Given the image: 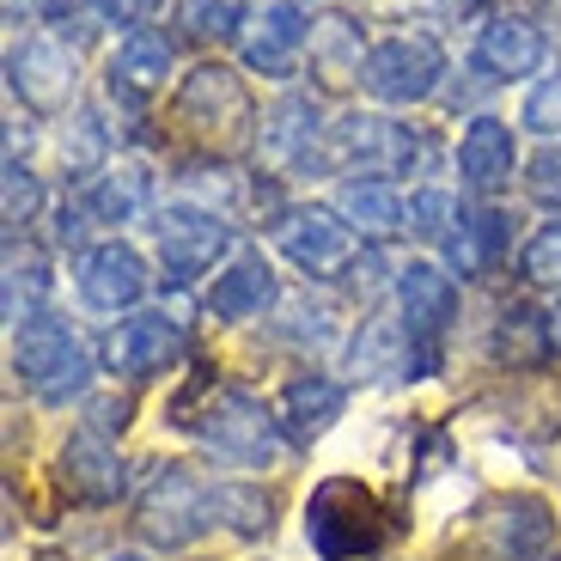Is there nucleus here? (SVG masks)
I'll list each match as a JSON object with an SVG mask.
<instances>
[{
    "label": "nucleus",
    "instance_id": "f257e3e1",
    "mask_svg": "<svg viewBox=\"0 0 561 561\" xmlns=\"http://www.w3.org/2000/svg\"><path fill=\"white\" fill-rule=\"evenodd\" d=\"M13 373L49 409L85 397V385H92V366H85L80 342H73V323L56 318V311H37V318H25L13 330Z\"/></svg>",
    "mask_w": 561,
    "mask_h": 561
},
{
    "label": "nucleus",
    "instance_id": "f03ea898",
    "mask_svg": "<svg viewBox=\"0 0 561 561\" xmlns=\"http://www.w3.org/2000/svg\"><path fill=\"white\" fill-rule=\"evenodd\" d=\"M306 537L323 561H360L373 549H385V506L373 501V489L348 477H330L306 506Z\"/></svg>",
    "mask_w": 561,
    "mask_h": 561
},
{
    "label": "nucleus",
    "instance_id": "7ed1b4c3",
    "mask_svg": "<svg viewBox=\"0 0 561 561\" xmlns=\"http://www.w3.org/2000/svg\"><path fill=\"white\" fill-rule=\"evenodd\" d=\"M439 80H446V49L434 31H397V37L373 43L360 68V85L379 104H421L439 92Z\"/></svg>",
    "mask_w": 561,
    "mask_h": 561
},
{
    "label": "nucleus",
    "instance_id": "20e7f679",
    "mask_svg": "<svg viewBox=\"0 0 561 561\" xmlns=\"http://www.w3.org/2000/svg\"><path fill=\"white\" fill-rule=\"evenodd\" d=\"M256 147L275 171L287 178H323L336 171V153H330V123H323L318 99L306 92H280L263 111V128H256Z\"/></svg>",
    "mask_w": 561,
    "mask_h": 561
},
{
    "label": "nucleus",
    "instance_id": "39448f33",
    "mask_svg": "<svg viewBox=\"0 0 561 561\" xmlns=\"http://www.w3.org/2000/svg\"><path fill=\"white\" fill-rule=\"evenodd\" d=\"M153 239H159V263H165V287L183 294L190 280H202L232 244L226 214L202 208V202H171L153 214Z\"/></svg>",
    "mask_w": 561,
    "mask_h": 561
},
{
    "label": "nucleus",
    "instance_id": "423d86ee",
    "mask_svg": "<svg viewBox=\"0 0 561 561\" xmlns=\"http://www.w3.org/2000/svg\"><path fill=\"white\" fill-rule=\"evenodd\" d=\"M397 306H403V336H409V366L439 373L446 330L458 323V287L434 263H403L397 268Z\"/></svg>",
    "mask_w": 561,
    "mask_h": 561
},
{
    "label": "nucleus",
    "instance_id": "0eeeda50",
    "mask_svg": "<svg viewBox=\"0 0 561 561\" xmlns=\"http://www.w3.org/2000/svg\"><path fill=\"white\" fill-rule=\"evenodd\" d=\"M202 446L226 463L263 470L280 458V415H268V403H256L251 391L226 385L220 397H208V421H202Z\"/></svg>",
    "mask_w": 561,
    "mask_h": 561
},
{
    "label": "nucleus",
    "instance_id": "6e6552de",
    "mask_svg": "<svg viewBox=\"0 0 561 561\" xmlns=\"http://www.w3.org/2000/svg\"><path fill=\"white\" fill-rule=\"evenodd\" d=\"M330 153H336V171H366V178H403L421 159V135L409 123H391V116L373 111H348L330 123Z\"/></svg>",
    "mask_w": 561,
    "mask_h": 561
},
{
    "label": "nucleus",
    "instance_id": "1a4fd4ad",
    "mask_svg": "<svg viewBox=\"0 0 561 561\" xmlns=\"http://www.w3.org/2000/svg\"><path fill=\"white\" fill-rule=\"evenodd\" d=\"M214 525V489H202L183 463H159L140 501V537L159 549H178Z\"/></svg>",
    "mask_w": 561,
    "mask_h": 561
},
{
    "label": "nucleus",
    "instance_id": "9d476101",
    "mask_svg": "<svg viewBox=\"0 0 561 561\" xmlns=\"http://www.w3.org/2000/svg\"><path fill=\"white\" fill-rule=\"evenodd\" d=\"M7 85H13V99L25 104V111H37V116L68 111L73 85H80L73 49H68L61 37H43V31H31V37H19L13 49H7Z\"/></svg>",
    "mask_w": 561,
    "mask_h": 561
},
{
    "label": "nucleus",
    "instance_id": "9b49d317",
    "mask_svg": "<svg viewBox=\"0 0 561 561\" xmlns=\"http://www.w3.org/2000/svg\"><path fill=\"white\" fill-rule=\"evenodd\" d=\"M275 251L299 268V275H342L354 256V232L336 208H287L275 220Z\"/></svg>",
    "mask_w": 561,
    "mask_h": 561
},
{
    "label": "nucleus",
    "instance_id": "f8f14e48",
    "mask_svg": "<svg viewBox=\"0 0 561 561\" xmlns=\"http://www.w3.org/2000/svg\"><path fill=\"white\" fill-rule=\"evenodd\" d=\"M311 25L318 19L306 13V0H275L251 19L244 31V68L263 73V80H294L299 56L311 49Z\"/></svg>",
    "mask_w": 561,
    "mask_h": 561
},
{
    "label": "nucleus",
    "instance_id": "ddd939ff",
    "mask_svg": "<svg viewBox=\"0 0 561 561\" xmlns=\"http://www.w3.org/2000/svg\"><path fill=\"white\" fill-rule=\"evenodd\" d=\"M543 61H549V37L519 13H494L477 31V49H470V73H482L489 85L531 80V73H543Z\"/></svg>",
    "mask_w": 561,
    "mask_h": 561
},
{
    "label": "nucleus",
    "instance_id": "4468645a",
    "mask_svg": "<svg viewBox=\"0 0 561 561\" xmlns=\"http://www.w3.org/2000/svg\"><path fill=\"white\" fill-rule=\"evenodd\" d=\"M183 354V318H165V311H135L104 336V366L123 373V379H153L165 366H178Z\"/></svg>",
    "mask_w": 561,
    "mask_h": 561
},
{
    "label": "nucleus",
    "instance_id": "2eb2a0df",
    "mask_svg": "<svg viewBox=\"0 0 561 561\" xmlns=\"http://www.w3.org/2000/svg\"><path fill=\"white\" fill-rule=\"evenodd\" d=\"M73 280H80V299L92 311H128L147 299V256L135 251V244L123 239H104L92 244V251L80 256V268H73Z\"/></svg>",
    "mask_w": 561,
    "mask_h": 561
},
{
    "label": "nucleus",
    "instance_id": "dca6fc26",
    "mask_svg": "<svg viewBox=\"0 0 561 561\" xmlns=\"http://www.w3.org/2000/svg\"><path fill=\"white\" fill-rule=\"evenodd\" d=\"M519 171V140L501 116H470L458 135V183L470 196H501L506 178Z\"/></svg>",
    "mask_w": 561,
    "mask_h": 561
},
{
    "label": "nucleus",
    "instance_id": "f3484780",
    "mask_svg": "<svg viewBox=\"0 0 561 561\" xmlns=\"http://www.w3.org/2000/svg\"><path fill=\"white\" fill-rule=\"evenodd\" d=\"M61 489L73 494V501H85V506H111V501H123V489H128V470H123V458H116V446L104 434H92V427H80V434L61 446Z\"/></svg>",
    "mask_w": 561,
    "mask_h": 561
},
{
    "label": "nucleus",
    "instance_id": "a211bd4d",
    "mask_svg": "<svg viewBox=\"0 0 561 561\" xmlns=\"http://www.w3.org/2000/svg\"><path fill=\"white\" fill-rule=\"evenodd\" d=\"M171 73V37L165 31H123V43H116V56H111V73H104V85H111V99L123 104H140L147 92H159Z\"/></svg>",
    "mask_w": 561,
    "mask_h": 561
},
{
    "label": "nucleus",
    "instance_id": "6ab92c4d",
    "mask_svg": "<svg viewBox=\"0 0 561 561\" xmlns=\"http://www.w3.org/2000/svg\"><path fill=\"white\" fill-rule=\"evenodd\" d=\"M178 116L196 123V128H239V123H251V99H244L239 73L220 68V61H208V68H196L190 80H183Z\"/></svg>",
    "mask_w": 561,
    "mask_h": 561
},
{
    "label": "nucleus",
    "instance_id": "aec40b11",
    "mask_svg": "<svg viewBox=\"0 0 561 561\" xmlns=\"http://www.w3.org/2000/svg\"><path fill=\"white\" fill-rule=\"evenodd\" d=\"M268 306H275V268H268L256 251H239L232 268L208 287V318H220V323L263 318Z\"/></svg>",
    "mask_w": 561,
    "mask_h": 561
},
{
    "label": "nucleus",
    "instance_id": "412c9836",
    "mask_svg": "<svg viewBox=\"0 0 561 561\" xmlns=\"http://www.w3.org/2000/svg\"><path fill=\"white\" fill-rule=\"evenodd\" d=\"M506 244H513V214L477 208V214H458V226L446 232V244H439V251L451 256V268H458V275H489V268L506 256Z\"/></svg>",
    "mask_w": 561,
    "mask_h": 561
},
{
    "label": "nucleus",
    "instance_id": "4be33fe9",
    "mask_svg": "<svg viewBox=\"0 0 561 561\" xmlns=\"http://www.w3.org/2000/svg\"><path fill=\"white\" fill-rule=\"evenodd\" d=\"M80 208L92 214V220H104V226H128V220H140V214L153 208V171L140 165V159H123V165L99 171Z\"/></svg>",
    "mask_w": 561,
    "mask_h": 561
},
{
    "label": "nucleus",
    "instance_id": "5701e85b",
    "mask_svg": "<svg viewBox=\"0 0 561 561\" xmlns=\"http://www.w3.org/2000/svg\"><path fill=\"white\" fill-rule=\"evenodd\" d=\"M360 19L348 13H323L311 25V73H318L323 92H336V85L360 80Z\"/></svg>",
    "mask_w": 561,
    "mask_h": 561
},
{
    "label": "nucleus",
    "instance_id": "b1692460",
    "mask_svg": "<svg viewBox=\"0 0 561 561\" xmlns=\"http://www.w3.org/2000/svg\"><path fill=\"white\" fill-rule=\"evenodd\" d=\"M342 403H348V391H342V379H330V373H299V379H287V391H280V409H287V427H294V439H318L330 421L342 415Z\"/></svg>",
    "mask_w": 561,
    "mask_h": 561
},
{
    "label": "nucleus",
    "instance_id": "393cba45",
    "mask_svg": "<svg viewBox=\"0 0 561 561\" xmlns=\"http://www.w3.org/2000/svg\"><path fill=\"white\" fill-rule=\"evenodd\" d=\"M336 214L348 226H360L366 239H385V232H397V226H409V202L397 196L391 183L379 178H348L336 190Z\"/></svg>",
    "mask_w": 561,
    "mask_h": 561
},
{
    "label": "nucleus",
    "instance_id": "a878e982",
    "mask_svg": "<svg viewBox=\"0 0 561 561\" xmlns=\"http://www.w3.org/2000/svg\"><path fill=\"white\" fill-rule=\"evenodd\" d=\"M56 159L68 178H99V171H111V128H104V116L73 111L61 140H56Z\"/></svg>",
    "mask_w": 561,
    "mask_h": 561
},
{
    "label": "nucleus",
    "instance_id": "bb28decb",
    "mask_svg": "<svg viewBox=\"0 0 561 561\" xmlns=\"http://www.w3.org/2000/svg\"><path fill=\"white\" fill-rule=\"evenodd\" d=\"M494 348H501L506 366H537L549 360V311H531V306H506L501 323H494Z\"/></svg>",
    "mask_w": 561,
    "mask_h": 561
},
{
    "label": "nucleus",
    "instance_id": "cd10ccee",
    "mask_svg": "<svg viewBox=\"0 0 561 561\" xmlns=\"http://www.w3.org/2000/svg\"><path fill=\"white\" fill-rule=\"evenodd\" d=\"M56 287V275H49V256L43 251H13L7 256V323H25V318H37V306H43V294Z\"/></svg>",
    "mask_w": 561,
    "mask_h": 561
},
{
    "label": "nucleus",
    "instance_id": "c85d7f7f",
    "mask_svg": "<svg viewBox=\"0 0 561 561\" xmlns=\"http://www.w3.org/2000/svg\"><path fill=\"white\" fill-rule=\"evenodd\" d=\"M183 31L196 43H226V37H244V0H183Z\"/></svg>",
    "mask_w": 561,
    "mask_h": 561
},
{
    "label": "nucleus",
    "instance_id": "c756f323",
    "mask_svg": "<svg viewBox=\"0 0 561 561\" xmlns=\"http://www.w3.org/2000/svg\"><path fill=\"white\" fill-rule=\"evenodd\" d=\"M214 519L232 525V531H244V537H256V531L275 525V513H268V494L239 489V482H220V489H214Z\"/></svg>",
    "mask_w": 561,
    "mask_h": 561
},
{
    "label": "nucleus",
    "instance_id": "7c9ffc66",
    "mask_svg": "<svg viewBox=\"0 0 561 561\" xmlns=\"http://www.w3.org/2000/svg\"><path fill=\"white\" fill-rule=\"evenodd\" d=\"M458 214H463L458 196L427 183V190H415V196H409V232H415V239H427V244H446V232H451V220H458Z\"/></svg>",
    "mask_w": 561,
    "mask_h": 561
},
{
    "label": "nucleus",
    "instance_id": "2f4dec72",
    "mask_svg": "<svg viewBox=\"0 0 561 561\" xmlns=\"http://www.w3.org/2000/svg\"><path fill=\"white\" fill-rule=\"evenodd\" d=\"M519 275L525 287H561V220L531 232V244L519 251Z\"/></svg>",
    "mask_w": 561,
    "mask_h": 561
},
{
    "label": "nucleus",
    "instance_id": "473e14b6",
    "mask_svg": "<svg viewBox=\"0 0 561 561\" xmlns=\"http://www.w3.org/2000/svg\"><path fill=\"white\" fill-rule=\"evenodd\" d=\"M519 123L531 128V135H556V140H561V68H556V73H543V80H537L531 92H525Z\"/></svg>",
    "mask_w": 561,
    "mask_h": 561
},
{
    "label": "nucleus",
    "instance_id": "72a5a7b5",
    "mask_svg": "<svg viewBox=\"0 0 561 561\" xmlns=\"http://www.w3.org/2000/svg\"><path fill=\"white\" fill-rule=\"evenodd\" d=\"M525 196H531L537 208H561V140L556 147H537V153L525 159Z\"/></svg>",
    "mask_w": 561,
    "mask_h": 561
},
{
    "label": "nucleus",
    "instance_id": "f704fd0d",
    "mask_svg": "<svg viewBox=\"0 0 561 561\" xmlns=\"http://www.w3.org/2000/svg\"><path fill=\"white\" fill-rule=\"evenodd\" d=\"M37 208H43L37 178H31V171L19 165V159H7V220H13V232H19V226L37 220Z\"/></svg>",
    "mask_w": 561,
    "mask_h": 561
},
{
    "label": "nucleus",
    "instance_id": "c9c22d12",
    "mask_svg": "<svg viewBox=\"0 0 561 561\" xmlns=\"http://www.w3.org/2000/svg\"><path fill=\"white\" fill-rule=\"evenodd\" d=\"M85 427L92 434H123L128 427V397H85Z\"/></svg>",
    "mask_w": 561,
    "mask_h": 561
},
{
    "label": "nucleus",
    "instance_id": "e433bc0d",
    "mask_svg": "<svg viewBox=\"0 0 561 561\" xmlns=\"http://www.w3.org/2000/svg\"><path fill=\"white\" fill-rule=\"evenodd\" d=\"M56 244H68V251L85 244V208H61L56 214Z\"/></svg>",
    "mask_w": 561,
    "mask_h": 561
},
{
    "label": "nucleus",
    "instance_id": "4c0bfd02",
    "mask_svg": "<svg viewBox=\"0 0 561 561\" xmlns=\"http://www.w3.org/2000/svg\"><path fill=\"white\" fill-rule=\"evenodd\" d=\"M549 348L561 354V299H556V306H549Z\"/></svg>",
    "mask_w": 561,
    "mask_h": 561
},
{
    "label": "nucleus",
    "instance_id": "58836bf2",
    "mask_svg": "<svg viewBox=\"0 0 561 561\" xmlns=\"http://www.w3.org/2000/svg\"><path fill=\"white\" fill-rule=\"evenodd\" d=\"M128 7H135V13H159V7H165V0H128Z\"/></svg>",
    "mask_w": 561,
    "mask_h": 561
},
{
    "label": "nucleus",
    "instance_id": "ea45409f",
    "mask_svg": "<svg viewBox=\"0 0 561 561\" xmlns=\"http://www.w3.org/2000/svg\"><path fill=\"white\" fill-rule=\"evenodd\" d=\"M385 7H397V13H403V7H434V0H385Z\"/></svg>",
    "mask_w": 561,
    "mask_h": 561
},
{
    "label": "nucleus",
    "instance_id": "a19ab883",
    "mask_svg": "<svg viewBox=\"0 0 561 561\" xmlns=\"http://www.w3.org/2000/svg\"><path fill=\"white\" fill-rule=\"evenodd\" d=\"M111 561H140V556H111Z\"/></svg>",
    "mask_w": 561,
    "mask_h": 561
},
{
    "label": "nucleus",
    "instance_id": "79ce46f5",
    "mask_svg": "<svg viewBox=\"0 0 561 561\" xmlns=\"http://www.w3.org/2000/svg\"><path fill=\"white\" fill-rule=\"evenodd\" d=\"M556 7H561V0H556Z\"/></svg>",
    "mask_w": 561,
    "mask_h": 561
}]
</instances>
